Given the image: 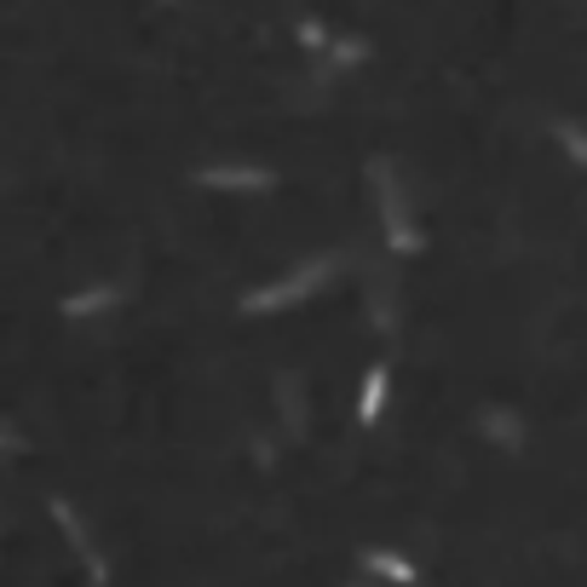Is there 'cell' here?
<instances>
[{"mask_svg": "<svg viewBox=\"0 0 587 587\" xmlns=\"http://www.w3.org/2000/svg\"><path fill=\"white\" fill-rule=\"evenodd\" d=\"M346 587H374V581H346Z\"/></svg>", "mask_w": 587, "mask_h": 587, "instance_id": "obj_14", "label": "cell"}, {"mask_svg": "<svg viewBox=\"0 0 587 587\" xmlns=\"http://www.w3.org/2000/svg\"><path fill=\"white\" fill-rule=\"evenodd\" d=\"M7 455H23V432L7 421Z\"/></svg>", "mask_w": 587, "mask_h": 587, "instance_id": "obj_13", "label": "cell"}, {"mask_svg": "<svg viewBox=\"0 0 587 587\" xmlns=\"http://www.w3.org/2000/svg\"><path fill=\"white\" fill-rule=\"evenodd\" d=\"M300 46H305V53H328V46H335V35H328L317 18H305V23H300Z\"/></svg>", "mask_w": 587, "mask_h": 587, "instance_id": "obj_12", "label": "cell"}, {"mask_svg": "<svg viewBox=\"0 0 587 587\" xmlns=\"http://www.w3.org/2000/svg\"><path fill=\"white\" fill-rule=\"evenodd\" d=\"M162 7H173V0H162Z\"/></svg>", "mask_w": 587, "mask_h": 587, "instance_id": "obj_15", "label": "cell"}, {"mask_svg": "<svg viewBox=\"0 0 587 587\" xmlns=\"http://www.w3.org/2000/svg\"><path fill=\"white\" fill-rule=\"evenodd\" d=\"M553 139H558V150H565V156L587 173V127L570 121V116H558V121H553Z\"/></svg>", "mask_w": 587, "mask_h": 587, "instance_id": "obj_10", "label": "cell"}, {"mask_svg": "<svg viewBox=\"0 0 587 587\" xmlns=\"http://www.w3.org/2000/svg\"><path fill=\"white\" fill-rule=\"evenodd\" d=\"M121 283H93V289H81V294H64L58 300V312L69 317V323H87V317H105V312H116L121 305Z\"/></svg>", "mask_w": 587, "mask_h": 587, "instance_id": "obj_5", "label": "cell"}, {"mask_svg": "<svg viewBox=\"0 0 587 587\" xmlns=\"http://www.w3.org/2000/svg\"><path fill=\"white\" fill-rule=\"evenodd\" d=\"M357 558H363V570H369V576L392 581V587H421V570L410 565V558L387 553V547H374V553H357Z\"/></svg>", "mask_w": 587, "mask_h": 587, "instance_id": "obj_8", "label": "cell"}, {"mask_svg": "<svg viewBox=\"0 0 587 587\" xmlns=\"http://www.w3.org/2000/svg\"><path fill=\"white\" fill-rule=\"evenodd\" d=\"M191 178L202 191H271L276 185L271 167H196Z\"/></svg>", "mask_w": 587, "mask_h": 587, "instance_id": "obj_4", "label": "cell"}, {"mask_svg": "<svg viewBox=\"0 0 587 587\" xmlns=\"http://www.w3.org/2000/svg\"><path fill=\"white\" fill-rule=\"evenodd\" d=\"M363 58H369V41H351V35L340 41V35H335V46H328V64H323V75H340V69L363 64Z\"/></svg>", "mask_w": 587, "mask_h": 587, "instance_id": "obj_11", "label": "cell"}, {"mask_svg": "<svg viewBox=\"0 0 587 587\" xmlns=\"http://www.w3.org/2000/svg\"><path fill=\"white\" fill-rule=\"evenodd\" d=\"M335 271H340V253H317V260H300L289 276H276V283H265V289H248V294L237 300V312H242V317H271V312H289V305L312 300L317 289L335 283Z\"/></svg>", "mask_w": 587, "mask_h": 587, "instance_id": "obj_1", "label": "cell"}, {"mask_svg": "<svg viewBox=\"0 0 587 587\" xmlns=\"http://www.w3.org/2000/svg\"><path fill=\"white\" fill-rule=\"evenodd\" d=\"M276 398H283V415H289V438H300L305 432V387H300V374L276 380Z\"/></svg>", "mask_w": 587, "mask_h": 587, "instance_id": "obj_9", "label": "cell"}, {"mask_svg": "<svg viewBox=\"0 0 587 587\" xmlns=\"http://www.w3.org/2000/svg\"><path fill=\"white\" fill-rule=\"evenodd\" d=\"M478 432H483L496 449H507V455L524 449V421H519L513 410H501V403H483V410H478Z\"/></svg>", "mask_w": 587, "mask_h": 587, "instance_id": "obj_6", "label": "cell"}, {"mask_svg": "<svg viewBox=\"0 0 587 587\" xmlns=\"http://www.w3.org/2000/svg\"><path fill=\"white\" fill-rule=\"evenodd\" d=\"M387 392H392V369L374 363V369L363 374V387H357V421L374 426L380 415H387Z\"/></svg>", "mask_w": 587, "mask_h": 587, "instance_id": "obj_7", "label": "cell"}, {"mask_svg": "<svg viewBox=\"0 0 587 587\" xmlns=\"http://www.w3.org/2000/svg\"><path fill=\"white\" fill-rule=\"evenodd\" d=\"M46 513H53V524L64 530V542H69V553L81 558V570H87V581L93 587H110V565H105V553H98V542H93V530L81 524V513L64 501V496H46Z\"/></svg>", "mask_w": 587, "mask_h": 587, "instance_id": "obj_3", "label": "cell"}, {"mask_svg": "<svg viewBox=\"0 0 587 587\" xmlns=\"http://www.w3.org/2000/svg\"><path fill=\"white\" fill-rule=\"evenodd\" d=\"M369 191H374V208H380V231H387V248L398 253V260H410V253H421V231L410 219V202H403V185H398V167L392 156H369Z\"/></svg>", "mask_w": 587, "mask_h": 587, "instance_id": "obj_2", "label": "cell"}]
</instances>
